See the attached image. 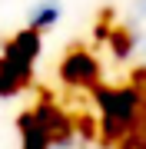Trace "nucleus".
Segmentation results:
<instances>
[{"label": "nucleus", "mask_w": 146, "mask_h": 149, "mask_svg": "<svg viewBox=\"0 0 146 149\" xmlns=\"http://www.w3.org/2000/svg\"><path fill=\"white\" fill-rule=\"evenodd\" d=\"M40 149H103L100 143H93L87 133H80V129H60L57 136H50Z\"/></svg>", "instance_id": "obj_3"}, {"label": "nucleus", "mask_w": 146, "mask_h": 149, "mask_svg": "<svg viewBox=\"0 0 146 149\" xmlns=\"http://www.w3.org/2000/svg\"><path fill=\"white\" fill-rule=\"evenodd\" d=\"M123 27V47L136 63L146 66V0H130L126 13L119 20Z\"/></svg>", "instance_id": "obj_1"}, {"label": "nucleus", "mask_w": 146, "mask_h": 149, "mask_svg": "<svg viewBox=\"0 0 146 149\" xmlns=\"http://www.w3.org/2000/svg\"><path fill=\"white\" fill-rule=\"evenodd\" d=\"M63 17V0H37V3L27 10V20L33 30H47Z\"/></svg>", "instance_id": "obj_2"}]
</instances>
